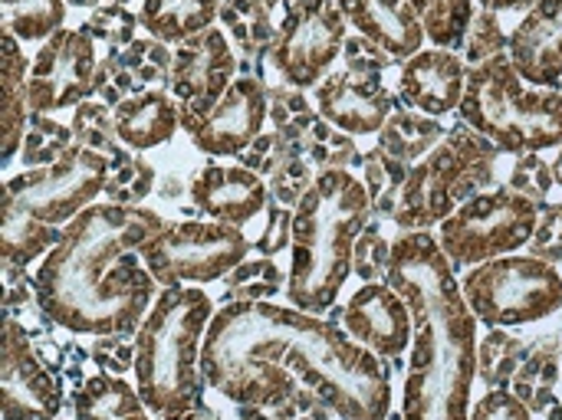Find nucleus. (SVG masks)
I'll list each match as a JSON object with an SVG mask.
<instances>
[{
  "mask_svg": "<svg viewBox=\"0 0 562 420\" xmlns=\"http://www.w3.org/2000/svg\"><path fill=\"white\" fill-rule=\"evenodd\" d=\"M3 33H13L20 43L49 39L63 30L66 0H0Z\"/></svg>",
  "mask_w": 562,
  "mask_h": 420,
  "instance_id": "nucleus-33",
  "label": "nucleus"
},
{
  "mask_svg": "<svg viewBox=\"0 0 562 420\" xmlns=\"http://www.w3.org/2000/svg\"><path fill=\"white\" fill-rule=\"evenodd\" d=\"M138 16L122 7V3H105V7H95L86 20V30L92 33V39H102L112 53L125 49L132 39H135V30H138Z\"/></svg>",
  "mask_w": 562,
  "mask_h": 420,
  "instance_id": "nucleus-43",
  "label": "nucleus"
},
{
  "mask_svg": "<svg viewBox=\"0 0 562 420\" xmlns=\"http://www.w3.org/2000/svg\"><path fill=\"white\" fill-rule=\"evenodd\" d=\"M547 415H550V420H562V401H557Z\"/></svg>",
  "mask_w": 562,
  "mask_h": 420,
  "instance_id": "nucleus-57",
  "label": "nucleus"
},
{
  "mask_svg": "<svg viewBox=\"0 0 562 420\" xmlns=\"http://www.w3.org/2000/svg\"><path fill=\"white\" fill-rule=\"evenodd\" d=\"M221 20L231 30L240 59H257L260 53L270 56L277 26L270 23V7L263 0H224Z\"/></svg>",
  "mask_w": 562,
  "mask_h": 420,
  "instance_id": "nucleus-29",
  "label": "nucleus"
},
{
  "mask_svg": "<svg viewBox=\"0 0 562 420\" xmlns=\"http://www.w3.org/2000/svg\"><path fill=\"white\" fill-rule=\"evenodd\" d=\"M198 214L217 224L244 227L270 204V184L244 164H207L188 184Z\"/></svg>",
  "mask_w": 562,
  "mask_h": 420,
  "instance_id": "nucleus-19",
  "label": "nucleus"
},
{
  "mask_svg": "<svg viewBox=\"0 0 562 420\" xmlns=\"http://www.w3.org/2000/svg\"><path fill=\"white\" fill-rule=\"evenodd\" d=\"M553 178H557V184L562 188V151H560V158L553 161Z\"/></svg>",
  "mask_w": 562,
  "mask_h": 420,
  "instance_id": "nucleus-56",
  "label": "nucleus"
},
{
  "mask_svg": "<svg viewBox=\"0 0 562 420\" xmlns=\"http://www.w3.org/2000/svg\"><path fill=\"white\" fill-rule=\"evenodd\" d=\"M267 95H270V118H273L277 132L283 135V141H286L293 151L303 155V141H306L310 128L319 122L316 109H313V105L306 102V95H303L296 86H290V82H283V86H267Z\"/></svg>",
  "mask_w": 562,
  "mask_h": 420,
  "instance_id": "nucleus-37",
  "label": "nucleus"
},
{
  "mask_svg": "<svg viewBox=\"0 0 562 420\" xmlns=\"http://www.w3.org/2000/svg\"><path fill=\"white\" fill-rule=\"evenodd\" d=\"M165 220L145 207L89 204L36 270V296L72 336H135L155 306V276L138 250Z\"/></svg>",
  "mask_w": 562,
  "mask_h": 420,
  "instance_id": "nucleus-2",
  "label": "nucleus"
},
{
  "mask_svg": "<svg viewBox=\"0 0 562 420\" xmlns=\"http://www.w3.org/2000/svg\"><path fill=\"white\" fill-rule=\"evenodd\" d=\"M362 168H366V188H369V197H372V214L392 220L395 211H398V201H402V191H405L412 164L392 158L382 148H372L366 155Z\"/></svg>",
  "mask_w": 562,
  "mask_h": 420,
  "instance_id": "nucleus-35",
  "label": "nucleus"
},
{
  "mask_svg": "<svg viewBox=\"0 0 562 420\" xmlns=\"http://www.w3.org/2000/svg\"><path fill=\"white\" fill-rule=\"evenodd\" d=\"M72 135H76V145L102 155L109 161V168L132 155V148H125L119 141V132H115V122H112V109L105 102H92V99L79 102V109L72 115Z\"/></svg>",
  "mask_w": 562,
  "mask_h": 420,
  "instance_id": "nucleus-34",
  "label": "nucleus"
},
{
  "mask_svg": "<svg viewBox=\"0 0 562 420\" xmlns=\"http://www.w3.org/2000/svg\"><path fill=\"white\" fill-rule=\"evenodd\" d=\"M349 26H356L359 36L375 43L382 53H389L395 63H408L415 53H422L425 26L408 0H336Z\"/></svg>",
  "mask_w": 562,
  "mask_h": 420,
  "instance_id": "nucleus-22",
  "label": "nucleus"
},
{
  "mask_svg": "<svg viewBox=\"0 0 562 420\" xmlns=\"http://www.w3.org/2000/svg\"><path fill=\"white\" fill-rule=\"evenodd\" d=\"M497 155L501 148L468 122L454 125L418 164H412L392 224L402 227V234H412L448 220L464 201L494 181Z\"/></svg>",
  "mask_w": 562,
  "mask_h": 420,
  "instance_id": "nucleus-7",
  "label": "nucleus"
},
{
  "mask_svg": "<svg viewBox=\"0 0 562 420\" xmlns=\"http://www.w3.org/2000/svg\"><path fill=\"white\" fill-rule=\"evenodd\" d=\"M122 66L145 86V89H161V82L168 86L171 79V63H175V49H168V43L148 36V39H132L125 49H119Z\"/></svg>",
  "mask_w": 562,
  "mask_h": 420,
  "instance_id": "nucleus-41",
  "label": "nucleus"
},
{
  "mask_svg": "<svg viewBox=\"0 0 562 420\" xmlns=\"http://www.w3.org/2000/svg\"><path fill=\"white\" fill-rule=\"evenodd\" d=\"M109 3H122V7H125V3H132V0H109Z\"/></svg>",
  "mask_w": 562,
  "mask_h": 420,
  "instance_id": "nucleus-59",
  "label": "nucleus"
},
{
  "mask_svg": "<svg viewBox=\"0 0 562 420\" xmlns=\"http://www.w3.org/2000/svg\"><path fill=\"white\" fill-rule=\"evenodd\" d=\"M395 420H402V415H398V418H395Z\"/></svg>",
  "mask_w": 562,
  "mask_h": 420,
  "instance_id": "nucleus-61",
  "label": "nucleus"
},
{
  "mask_svg": "<svg viewBox=\"0 0 562 420\" xmlns=\"http://www.w3.org/2000/svg\"><path fill=\"white\" fill-rule=\"evenodd\" d=\"M0 398L3 420H53L63 411V388L56 375H49V365L36 355L30 329L13 316L3 319Z\"/></svg>",
  "mask_w": 562,
  "mask_h": 420,
  "instance_id": "nucleus-15",
  "label": "nucleus"
},
{
  "mask_svg": "<svg viewBox=\"0 0 562 420\" xmlns=\"http://www.w3.org/2000/svg\"><path fill=\"white\" fill-rule=\"evenodd\" d=\"M445 135L448 128L435 115L415 109H395L379 132V148L405 164H418Z\"/></svg>",
  "mask_w": 562,
  "mask_h": 420,
  "instance_id": "nucleus-27",
  "label": "nucleus"
},
{
  "mask_svg": "<svg viewBox=\"0 0 562 420\" xmlns=\"http://www.w3.org/2000/svg\"><path fill=\"white\" fill-rule=\"evenodd\" d=\"M461 122L491 138L507 155L562 148V92L527 86L510 53L468 69Z\"/></svg>",
  "mask_w": 562,
  "mask_h": 420,
  "instance_id": "nucleus-6",
  "label": "nucleus"
},
{
  "mask_svg": "<svg viewBox=\"0 0 562 420\" xmlns=\"http://www.w3.org/2000/svg\"><path fill=\"white\" fill-rule=\"evenodd\" d=\"M484 10H520V7H533L537 0H477Z\"/></svg>",
  "mask_w": 562,
  "mask_h": 420,
  "instance_id": "nucleus-55",
  "label": "nucleus"
},
{
  "mask_svg": "<svg viewBox=\"0 0 562 420\" xmlns=\"http://www.w3.org/2000/svg\"><path fill=\"white\" fill-rule=\"evenodd\" d=\"M267 184H270V197H273L277 204L296 211V204H300V201L306 197V191L316 184V171H313V164H310L303 155H293L273 178H267Z\"/></svg>",
  "mask_w": 562,
  "mask_h": 420,
  "instance_id": "nucleus-44",
  "label": "nucleus"
},
{
  "mask_svg": "<svg viewBox=\"0 0 562 420\" xmlns=\"http://www.w3.org/2000/svg\"><path fill=\"white\" fill-rule=\"evenodd\" d=\"M227 303H267L277 293H286V273L273 263V257L244 260L224 276Z\"/></svg>",
  "mask_w": 562,
  "mask_h": 420,
  "instance_id": "nucleus-36",
  "label": "nucleus"
},
{
  "mask_svg": "<svg viewBox=\"0 0 562 420\" xmlns=\"http://www.w3.org/2000/svg\"><path fill=\"white\" fill-rule=\"evenodd\" d=\"M145 86L122 66V59H119V53H109L102 63H99V69H95V95L109 105V109H115L119 102H125L128 95H135V92H142Z\"/></svg>",
  "mask_w": 562,
  "mask_h": 420,
  "instance_id": "nucleus-45",
  "label": "nucleus"
},
{
  "mask_svg": "<svg viewBox=\"0 0 562 420\" xmlns=\"http://www.w3.org/2000/svg\"><path fill=\"white\" fill-rule=\"evenodd\" d=\"M303 158L310 164H316L319 171H329V168H346L349 171V164L366 161V155H359V148L352 141V135L342 132V128H336L326 118H319L310 128V135L303 141Z\"/></svg>",
  "mask_w": 562,
  "mask_h": 420,
  "instance_id": "nucleus-39",
  "label": "nucleus"
},
{
  "mask_svg": "<svg viewBox=\"0 0 562 420\" xmlns=\"http://www.w3.org/2000/svg\"><path fill=\"white\" fill-rule=\"evenodd\" d=\"M507 43H510V36L501 33L494 10H484V13L474 16L471 33H468V63H471V66H481V63H487V59L507 53Z\"/></svg>",
  "mask_w": 562,
  "mask_h": 420,
  "instance_id": "nucleus-47",
  "label": "nucleus"
},
{
  "mask_svg": "<svg viewBox=\"0 0 562 420\" xmlns=\"http://www.w3.org/2000/svg\"><path fill=\"white\" fill-rule=\"evenodd\" d=\"M293 243V207H283L270 197L267 204V227L260 234V240L254 243V250L260 257H277Z\"/></svg>",
  "mask_w": 562,
  "mask_h": 420,
  "instance_id": "nucleus-50",
  "label": "nucleus"
},
{
  "mask_svg": "<svg viewBox=\"0 0 562 420\" xmlns=\"http://www.w3.org/2000/svg\"><path fill=\"white\" fill-rule=\"evenodd\" d=\"M89 355L105 375H125L128 368H135V339L128 342V336H99Z\"/></svg>",
  "mask_w": 562,
  "mask_h": 420,
  "instance_id": "nucleus-52",
  "label": "nucleus"
},
{
  "mask_svg": "<svg viewBox=\"0 0 562 420\" xmlns=\"http://www.w3.org/2000/svg\"><path fill=\"white\" fill-rule=\"evenodd\" d=\"M468 89V69L458 53L451 49H422L408 63H402L398 95L408 109L425 115H448L461 109Z\"/></svg>",
  "mask_w": 562,
  "mask_h": 420,
  "instance_id": "nucleus-21",
  "label": "nucleus"
},
{
  "mask_svg": "<svg viewBox=\"0 0 562 420\" xmlns=\"http://www.w3.org/2000/svg\"><path fill=\"white\" fill-rule=\"evenodd\" d=\"M553 181H557V178H553V164H547L537 151H527V155L517 161L514 174H510V188L520 191V194H527V197L537 201V204L547 201Z\"/></svg>",
  "mask_w": 562,
  "mask_h": 420,
  "instance_id": "nucleus-48",
  "label": "nucleus"
},
{
  "mask_svg": "<svg viewBox=\"0 0 562 420\" xmlns=\"http://www.w3.org/2000/svg\"><path fill=\"white\" fill-rule=\"evenodd\" d=\"M72 148H76V135L66 125L46 118L43 112H33L26 122V132H23L20 161L30 168H46V164H56L59 158H66Z\"/></svg>",
  "mask_w": 562,
  "mask_h": 420,
  "instance_id": "nucleus-38",
  "label": "nucleus"
},
{
  "mask_svg": "<svg viewBox=\"0 0 562 420\" xmlns=\"http://www.w3.org/2000/svg\"><path fill=\"white\" fill-rule=\"evenodd\" d=\"M342 49H346V53H342V56H346V69L356 72V76L382 79L385 69L395 63L389 53H382V49H379L375 43H369L366 36H349Z\"/></svg>",
  "mask_w": 562,
  "mask_h": 420,
  "instance_id": "nucleus-51",
  "label": "nucleus"
},
{
  "mask_svg": "<svg viewBox=\"0 0 562 420\" xmlns=\"http://www.w3.org/2000/svg\"><path fill=\"white\" fill-rule=\"evenodd\" d=\"M461 290L477 322L491 329L530 326L562 306V273L540 257H497L471 266Z\"/></svg>",
  "mask_w": 562,
  "mask_h": 420,
  "instance_id": "nucleus-8",
  "label": "nucleus"
},
{
  "mask_svg": "<svg viewBox=\"0 0 562 420\" xmlns=\"http://www.w3.org/2000/svg\"><path fill=\"white\" fill-rule=\"evenodd\" d=\"M372 217V197L366 181L346 168L316 174V184L293 211L290 243V306L323 316L336 306L339 290L352 276L356 240Z\"/></svg>",
  "mask_w": 562,
  "mask_h": 420,
  "instance_id": "nucleus-4",
  "label": "nucleus"
},
{
  "mask_svg": "<svg viewBox=\"0 0 562 420\" xmlns=\"http://www.w3.org/2000/svg\"><path fill=\"white\" fill-rule=\"evenodd\" d=\"M316 112L349 135H379L395 112V92L382 79L336 69L316 86Z\"/></svg>",
  "mask_w": 562,
  "mask_h": 420,
  "instance_id": "nucleus-18",
  "label": "nucleus"
},
{
  "mask_svg": "<svg viewBox=\"0 0 562 420\" xmlns=\"http://www.w3.org/2000/svg\"><path fill=\"white\" fill-rule=\"evenodd\" d=\"M389 217L372 214L369 224L362 227L359 240H356V257H352V273L362 283H385L389 280V266H392V247L395 240L385 237V224Z\"/></svg>",
  "mask_w": 562,
  "mask_h": 420,
  "instance_id": "nucleus-40",
  "label": "nucleus"
},
{
  "mask_svg": "<svg viewBox=\"0 0 562 420\" xmlns=\"http://www.w3.org/2000/svg\"><path fill=\"white\" fill-rule=\"evenodd\" d=\"M418 13L425 36L438 49H461L468 43L471 23H474V0H408Z\"/></svg>",
  "mask_w": 562,
  "mask_h": 420,
  "instance_id": "nucleus-30",
  "label": "nucleus"
},
{
  "mask_svg": "<svg viewBox=\"0 0 562 420\" xmlns=\"http://www.w3.org/2000/svg\"><path fill=\"white\" fill-rule=\"evenodd\" d=\"M339 316L349 339L375 352L382 362H398L412 345V309L389 283H362V290L346 303Z\"/></svg>",
  "mask_w": 562,
  "mask_h": 420,
  "instance_id": "nucleus-17",
  "label": "nucleus"
},
{
  "mask_svg": "<svg viewBox=\"0 0 562 420\" xmlns=\"http://www.w3.org/2000/svg\"><path fill=\"white\" fill-rule=\"evenodd\" d=\"M240 227L217 220H165L138 250L158 286L214 283L240 266L250 253Z\"/></svg>",
  "mask_w": 562,
  "mask_h": 420,
  "instance_id": "nucleus-10",
  "label": "nucleus"
},
{
  "mask_svg": "<svg viewBox=\"0 0 562 420\" xmlns=\"http://www.w3.org/2000/svg\"><path fill=\"white\" fill-rule=\"evenodd\" d=\"M95 39L86 26H63L30 63V112H56L95 95Z\"/></svg>",
  "mask_w": 562,
  "mask_h": 420,
  "instance_id": "nucleus-14",
  "label": "nucleus"
},
{
  "mask_svg": "<svg viewBox=\"0 0 562 420\" xmlns=\"http://www.w3.org/2000/svg\"><path fill=\"white\" fill-rule=\"evenodd\" d=\"M119 141L132 151H148L175 138L181 125L178 99L165 89H142L112 109Z\"/></svg>",
  "mask_w": 562,
  "mask_h": 420,
  "instance_id": "nucleus-23",
  "label": "nucleus"
},
{
  "mask_svg": "<svg viewBox=\"0 0 562 420\" xmlns=\"http://www.w3.org/2000/svg\"><path fill=\"white\" fill-rule=\"evenodd\" d=\"M527 342L504 332L491 329L487 339L477 342V378L484 382L487 391H507L527 359Z\"/></svg>",
  "mask_w": 562,
  "mask_h": 420,
  "instance_id": "nucleus-31",
  "label": "nucleus"
},
{
  "mask_svg": "<svg viewBox=\"0 0 562 420\" xmlns=\"http://www.w3.org/2000/svg\"><path fill=\"white\" fill-rule=\"evenodd\" d=\"M293 155H300V151H293V148L283 141L280 132H263V135L240 155V164L250 168V171H257L260 178H273Z\"/></svg>",
  "mask_w": 562,
  "mask_h": 420,
  "instance_id": "nucleus-46",
  "label": "nucleus"
},
{
  "mask_svg": "<svg viewBox=\"0 0 562 420\" xmlns=\"http://www.w3.org/2000/svg\"><path fill=\"white\" fill-rule=\"evenodd\" d=\"M63 240L59 227L26 220V217H7L0 214V250H3V266H20L33 263L36 257H46L56 243Z\"/></svg>",
  "mask_w": 562,
  "mask_h": 420,
  "instance_id": "nucleus-32",
  "label": "nucleus"
},
{
  "mask_svg": "<svg viewBox=\"0 0 562 420\" xmlns=\"http://www.w3.org/2000/svg\"><path fill=\"white\" fill-rule=\"evenodd\" d=\"M237 79V53L221 26H211L175 46L168 92L198 112L211 109Z\"/></svg>",
  "mask_w": 562,
  "mask_h": 420,
  "instance_id": "nucleus-16",
  "label": "nucleus"
},
{
  "mask_svg": "<svg viewBox=\"0 0 562 420\" xmlns=\"http://www.w3.org/2000/svg\"><path fill=\"white\" fill-rule=\"evenodd\" d=\"M155 188V168L138 158V155H128L125 161L112 164L109 168V181H105V201L109 204H122V207H138Z\"/></svg>",
  "mask_w": 562,
  "mask_h": 420,
  "instance_id": "nucleus-42",
  "label": "nucleus"
},
{
  "mask_svg": "<svg viewBox=\"0 0 562 420\" xmlns=\"http://www.w3.org/2000/svg\"><path fill=\"white\" fill-rule=\"evenodd\" d=\"M109 181V161L82 145L46 168H30L7 181L3 214L26 217L49 227H66L76 220Z\"/></svg>",
  "mask_w": 562,
  "mask_h": 420,
  "instance_id": "nucleus-11",
  "label": "nucleus"
},
{
  "mask_svg": "<svg viewBox=\"0 0 562 420\" xmlns=\"http://www.w3.org/2000/svg\"><path fill=\"white\" fill-rule=\"evenodd\" d=\"M530 257L547 263L562 260V204H540V224L530 240Z\"/></svg>",
  "mask_w": 562,
  "mask_h": 420,
  "instance_id": "nucleus-49",
  "label": "nucleus"
},
{
  "mask_svg": "<svg viewBox=\"0 0 562 420\" xmlns=\"http://www.w3.org/2000/svg\"><path fill=\"white\" fill-rule=\"evenodd\" d=\"M181 128L211 158H231L244 155L260 135L263 118H270V95L267 82L260 76H237L231 89L204 112L181 105Z\"/></svg>",
  "mask_w": 562,
  "mask_h": 420,
  "instance_id": "nucleus-13",
  "label": "nucleus"
},
{
  "mask_svg": "<svg viewBox=\"0 0 562 420\" xmlns=\"http://www.w3.org/2000/svg\"><path fill=\"white\" fill-rule=\"evenodd\" d=\"M514 69L530 86L560 89L562 79V0H537L507 43Z\"/></svg>",
  "mask_w": 562,
  "mask_h": 420,
  "instance_id": "nucleus-20",
  "label": "nucleus"
},
{
  "mask_svg": "<svg viewBox=\"0 0 562 420\" xmlns=\"http://www.w3.org/2000/svg\"><path fill=\"white\" fill-rule=\"evenodd\" d=\"M224 0H142L138 20L161 43H184L214 26Z\"/></svg>",
  "mask_w": 562,
  "mask_h": 420,
  "instance_id": "nucleus-24",
  "label": "nucleus"
},
{
  "mask_svg": "<svg viewBox=\"0 0 562 420\" xmlns=\"http://www.w3.org/2000/svg\"><path fill=\"white\" fill-rule=\"evenodd\" d=\"M336 0H293L277 26L270 46V63L283 82L296 89H313L329 76V66L342 53L349 33Z\"/></svg>",
  "mask_w": 562,
  "mask_h": 420,
  "instance_id": "nucleus-12",
  "label": "nucleus"
},
{
  "mask_svg": "<svg viewBox=\"0 0 562 420\" xmlns=\"http://www.w3.org/2000/svg\"><path fill=\"white\" fill-rule=\"evenodd\" d=\"M560 92H562V79H560Z\"/></svg>",
  "mask_w": 562,
  "mask_h": 420,
  "instance_id": "nucleus-60",
  "label": "nucleus"
},
{
  "mask_svg": "<svg viewBox=\"0 0 562 420\" xmlns=\"http://www.w3.org/2000/svg\"><path fill=\"white\" fill-rule=\"evenodd\" d=\"M560 375L562 365L557 339H540V345H533V349L527 352V359H524V365H520V372H517V378H514L510 388H514V395H517L533 415H540V411H550V408L557 405L553 388H557Z\"/></svg>",
  "mask_w": 562,
  "mask_h": 420,
  "instance_id": "nucleus-28",
  "label": "nucleus"
},
{
  "mask_svg": "<svg viewBox=\"0 0 562 420\" xmlns=\"http://www.w3.org/2000/svg\"><path fill=\"white\" fill-rule=\"evenodd\" d=\"M72 411L76 420H151L145 401L138 398V388L105 372L76 388Z\"/></svg>",
  "mask_w": 562,
  "mask_h": 420,
  "instance_id": "nucleus-26",
  "label": "nucleus"
},
{
  "mask_svg": "<svg viewBox=\"0 0 562 420\" xmlns=\"http://www.w3.org/2000/svg\"><path fill=\"white\" fill-rule=\"evenodd\" d=\"M537 224L540 204L527 194L514 188L481 191L438 224V243L458 273L527 247L533 240Z\"/></svg>",
  "mask_w": 562,
  "mask_h": 420,
  "instance_id": "nucleus-9",
  "label": "nucleus"
},
{
  "mask_svg": "<svg viewBox=\"0 0 562 420\" xmlns=\"http://www.w3.org/2000/svg\"><path fill=\"white\" fill-rule=\"evenodd\" d=\"M385 283L402 293L415 322L402 420H471L481 322L438 237L428 230L402 234Z\"/></svg>",
  "mask_w": 562,
  "mask_h": 420,
  "instance_id": "nucleus-3",
  "label": "nucleus"
},
{
  "mask_svg": "<svg viewBox=\"0 0 562 420\" xmlns=\"http://www.w3.org/2000/svg\"><path fill=\"white\" fill-rule=\"evenodd\" d=\"M3 164L20 151L23 132L30 122V66L26 53L20 49V39L13 33H3Z\"/></svg>",
  "mask_w": 562,
  "mask_h": 420,
  "instance_id": "nucleus-25",
  "label": "nucleus"
},
{
  "mask_svg": "<svg viewBox=\"0 0 562 420\" xmlns=\"http://www.w3.org/2000/svg\"><path fill=\"white\" fill-rule=\"evenodd\" d=\"M263 362L296 375L339 420L389 418V362L349 339L342 326L273 303H227L214 313L201 349L204 382L221 391Z\"/></svg>",
  "mask_w": 562,
  "mask_h": 420,
  "instance_id": "nucleus-1",
  "label": "nucleus"
},
{
  "mask_svg": "<svg viewBox=\"0 0 562 420\" xmlns=\"http://www.w3.org/2000/svg\"><path fill=\"white\" fill-rule=\"evenodd\" d=\"M240 420H319L303 415L293 401L280 405V408H257V405H240Z\"/></svg>",
  "mask_w": 562,
  "mask_h": 420,
  "instance_id": "nucleus-54",
  "label": "nucleus"
},
{
  "mask_svg": "<svg viewBox=\"0 0 562 420\" xmlns=\"http://www.w3.org/2000/svg\"><path fill=\"white\" fill-rule=\"evenodd\" d=\"M533 411L514 391H487L474 408L471 420H530Z\"/></svg>",
  "mask_w": 562,
  "mask_h": 420,
  "instance_id": "nucleus-53",
  "label": "nucleus"
},
{
  "mask_svg": "<svg viewBox=\"0 0 562 420\" xmlns=\"http://www.w3.org/2000/svg\"><path fill=\"white\" fill-rule=\"evenodd\" d=\"M214 303L204 290L165 286L135 339V388L161 420H217L204 405L201 349Z\"/></svg>",
  "mask_w": 562,
  "mask_h": 420,
  "instance_id": "nucleus-5",
  "label": "nucleus"
},
{
  "mask_svg": "<svg viewBox=\"0 0 562 420\" xmlns=\"http://www.w3.org/2000/svg\"><path fill=\"white\" fill-rule=\"evenodd\" d=\"M69 3H76V7H89V10H95V7H99V0H69Z\"/></svg>",
  "mask_w": 562,
  "mask_h": 420,
  "instance_id": "nucleus-58",
  "label": "nucleus"
}]
</instances>
